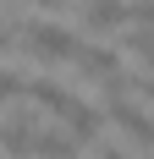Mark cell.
<instances>
[{
    "instance_id": "52a82bcc",
    "label": "cell",
    "mask_w": 154,
    "mask_h": 159,
    "mask_svg": "<svg viewBox=\"0 0 154 159\" xmlns=\"http://www.w3.org/2000/svg\"><path fill=\"white\" fill-rule=\"evenodd\" d=\"M77 6H83V0H77Z\"/></svg>"
},
{
    "instance_id": "6da1fadb",
    "label": "cell",
    "mask_w": 154,
    "mask_h": 159,
    "mask_svg": "<svg viewBox=\"0 0 154 159\" xmlns=\"http://www.w3.org/2000/svg\"><path fill=\"white\" fill-rule=\"evenodd\" d=\"M105 121L121 132L127 143L154 148V115H149V110H138V99H105Z\"/></svg>"
},
{
    "instance_id": "8992f818",
    "label": "cell",
    "mask_w": 154,
    "mask_h": 159,
    "mask_svg": "<svg viewBox=\"0 0 154 159\" xmlns=\"http://www.w3.org/2000/svg\"><path fill=\"white\" fill-rule=\"evenodd\" d=\"M138 93H143V99H154V77H138Z\"/></svg>"
},
{
    "instance_id": "7a4b0ae2",
    "label": "cell",
    "mask_w": 154,
    "mask_h": 159,
    "mask_svg": "<svg viewBox=\"0 0 154 159\" xmlns=\"http://www.w3.org/2000/svg\"><path fill=\"white\" fill-rule=\"evenodd\" d=\"M77 22L88 33H127L132 28V11H127V0H83L77 6Z\"/></svg>"
},
{
    "instance_id": "5b68a950",
    "label": "cell",
    "mask_w": 154,
    "mask_h": 159,
    "mask_svg": "<svg viewBox=\"0 0 154 159\" xmlns=\"http://www.w3.org/2000/svg\"><path fill=\"white\" fill-rule=\"evenodd\" d=\"M33 159H77V137H72V132L44 126V132H39V143H33Z\"/></svg>"
},
{
    "instance_id": "277c9868",
    "label": "cell",
    "mask_w": 154,
    "mask_h": 159,
    "mask_svg": "<svg viewBox=\"0 0 154 159\" xmlns=\"http://www.w3.org/2000/svg\"><path fill=\"white\" fill-rule=\"evenodd\" d=\"M66 132H72L77 143H99V137H105V104H88V99H83V104L66 115Z\"/></svg>"
},
{
    "instance_id": "3957f363",
    "label": "cell",
    "mask_w": 154,
    "mask_h": 159,
    "mask_svg": "<svg viewBox=\"0 0 154 159\" xmlns=\"http://www.w3.org/2000/svg\"><path fill=\"white\" fill-rule=\"evenodd\" d=\"M83 82H99L105 88L110 77H121V49H110V44H83V55H77V66H72Z\"/></svg>"
}]
</instances>
